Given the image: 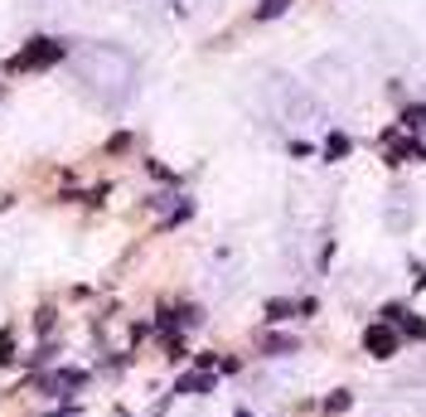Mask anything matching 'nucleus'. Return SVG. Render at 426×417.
<instances>
[{
  "instance_id": "f257e3e1",
  "label": "nucleus",
  "mask_w": 426,
  "mask_h": 417,
  "mask_svg": "<svg viewBox=\"0 0 426 417\" xmlns=\"http://www.w3.org/2000/svg\"><path fill=\"white\" fill-rule=\"evenodd\" d=\"M68 54V44L63 39H29L20 54L10 58V73H34V68H53L58 58Z\"/></svg>"
},
{
  "instance_id": "f03ea898",
  "label": "nucleus",
  "mask_w": 426,
  "mask_h": 417,
  "mask_svg": "<svg viewBox=\"0 0 426 417\" xmlns=\"http://www.w3.org/2000/svg\"><path fill=\"white\" fill-rule=\"evenodd\" d=\"M364 350H368L373 359H393V354L402 350V335L393 330V325H383V320H378V325L364 330Z\"/></svg>"
},
{
  "instance_id": "7ed1b4c3",
  "label": "nucleus",
  "mask_w": 426,
  "mask_h": 417,
  "mask_svg": "<svg viewBox=\"0 0 426 417\" xmlns=\"http://www.w3.org/2000/svg\"><path fill=\"white\" fill-rule=\"evenodd\" d=\"M378 320L393 325V330H402V335H412V340H426V320L417 315V310H407V306H393V301H388V306L378 310Z\"/></svg>"
},
{
  "instance_id": "20e7f679",
  "label": "nucleus",
  "mask_w": 426,
  "mask_h": 417,
  "mask_svg": "<svg viewBox=\"0 0 426 417\" xmlns=\"http://www.w3.org/2000/svg\"><path fill=\"white\" fill-rule=\"evenodd\" d=\"M78 389H87V369H58V374H44L39 379V393H49V398L78 393Z\"/></svg>"
},
{
  "instance_id": "39448f33",
  "label": "nucleus",
  "mask_w": 426,
  "mask_h": 417,
  "mask_svg": "<svg viewBox=\"0 0 426 417\" xmlns=\"http://www.w3.org/2000/svg\"><path fill=\"white\" fill-rule=\"evenodd\" d=\"M213 389H218V379L204 374V369H189V374H180V384H175L180 398H204V393H213Z\"/></svg>"
},
{
  "instance_id": "423d86ee",
  "label": "nucleus",
  "mask_w": 426,
  "mask_h": 417,
  "mask_svg": "<svg viewBox=\"0 0 426 417\" xmlns=\"http://www.w3.org/2000/svg\"><path fill=\"white\" fill-rule=\"evenodd\" d=\"M407 156H417V146H412V141H402V136H393V131H388V136H383V161H388V166H402V161H407Z\"/></svg>"
},
{
  "instance_id": "0eeeda50",
  "label": "nucleus",
  "mask_w": 426,
  "mask_h": 417,
  "mask_svg": "<svg viewBox=\"0 0 426 417\" xmlns=\"http://www.w3.org/2000/svg\"><path fill=\"white\" fill-rule=\"evenodd\" d=\"M262 350L266 354H271V359H276V354H295V350H300V340H295V335H262Z\"/></svg>"
},
{
  "instance_id": "6e6552de",
  "label": "nucleus",
  "mask_w": 426,
  "mask_h": 417,
  "mask_svg": "<svg viewBox=\"0 0 426 417\" xmlns=\"http://www.w3.org/2000/svg\"><path fill=\"white\" fill-rule=\"evenodd\" d=\"M262 310H266V320H271V325H281V320H295V301H276V296H271Z\"/></svg>"
},
{
  "instance_id": "1a4fd4ad",
  "label": "nucleus",
  "mask_w": 426,
  "mask_h": 417,
  "mask_svg": "<svg viewBox=\"0 0 426 417\" xmlns=\"http://www.w3.org/2000/svg\"><path fill=\"white\" fill-rule=\"evenodd\" d=\"M349 408H354V393H349V389H334L329 398H324V413H329V417L349 413Z\"/></svg>"
},
{
  "instance_id": "9d476101",
  "label": "nucleus",
  "mask_w": 426,
  "mask_h": 417,
  "mask_svg": "<svg viewBox=\"0 0 426 417\" xmlns=\"http://www.w3.org/2000/svg\"><path fill=\"white\" fill-rule=\"evenodd\" d=\"M349 156V136L344 131H329V141H324V161H344Z\"/></svg>"
},
{
  "instance_id": "9b49d317",
  "label": "nucleus",
  "mask_w": 426,
  "mask_h": 417,
  "mask_svg": "<svg viewBox=\"0 0 426 417\" xmlns=\"http://www.w3.org/2000/svg\"><path fill=\"white\" fill-rule=\"evenodd\" d=\"M189 214H194V204H189V199H180V204H175V209L165 214V223H160V228H180V223H185Z\"/></svg>"
},
{
  "instance_id": "f8f14e48",
  "label": "nucleus",
  "mask_w": 426,
  "mask_h": 417,
  "mask_svg": "<svg viewBox=\"0 0 426 417\" xmlns=\"http://www.w3.org/2000/svg\"><path fill=\"white\" fill-rule=\"evenodd\" d=\"M5 364H15V330H10V325L0 330V369H5Z\"/></svg>"
},
{
  "instance_id": "ddd939ff",
  "label": "nucleus",
  "mask_w": 426,
  "mask_h": 417,
  "mask_svg": "<svg viewBox=\"0 0 426 417\" xmlns=\"http://www.w3.org/2000/svg\"><path fill=\"white\" fill-rule=\"evenodd\" d=\"M286 5H291V0H262V5H257V20H271V15H281Z\"/></svg>"
},
{
  "instance_id": "4468645a",
  "label": "nucleus",
  "mask_w": 426,
  "mask_h": 417,
  "mask_svg": "<svg viewBox=\"0 0 426 417\" xmlns=\"http://www.w3.org/2000/svg\"><path fill=\"white\" fill-rule=\"evenodd\" d=\"M295 315L305 320V315H320V301H295Z\"/></svg>"
},
{
  "instance_id": "2eb2a0df",
  "label": "nucleus",
  "mask_w": 426,
  "mask_h": 417,
  "mask_svg": "<svg viewBox=\"0 0 426 417\" xmlns=\"http://www.w3.org/2000/svg\"><path fill=\"white\" fill-rule=\"evenodd\" d=\"M49 417H78V403H68V408H58V413H49Z\"/></svg>"
},
{
  "instance_id": "dca6fc26",
  "label": "nucleus",
  "mask_w": 426,
  "mask_h": 417,
  "mask_svg": "<svg viewBox=\"0 0 426 417\" xmlns=\"http://www.w3.org/2000/svg\"><path fill=\"white\" fill-rule=\"evenodd\" d=\"M233 417H252V413H247V408H238V413H233Z\"/></svg>"
}]
</instances>
